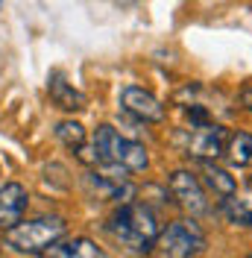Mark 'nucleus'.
Masks as SVG:
<instances>
[{"label": "nucleus", "instance_id": "f257e3e1", "mask_svg": "<svg viewBox=\"0 0 252 258\" xmlns=\"http://www.w3.org/2000/svg\"><path fill=\"white\" fill-rule=\"evenodd\" d=\"M158 217L147 203H126L123 209H117L109 220V235L120 243L123 249L144 255L153 249L158 238Z\"/></svg>", "mask_w": 252, "mask_h": 258}, {"label": "nucleus", "instance_id": "f03ea898", "mask_svg": "<svg viewBox=\"0 0 252 258\" xmlns=\"http://www.w3.org/2000/svg\"><path fill=\"white\" fill-rule=\"evenodd\" d=\"M68 232V223H65L59 214H44V217H35V220H21L12 229H6V243L9 249L15 252H24V255H41L47 252L53 243Z\"/></svg>", "mask_w": 252, "mask_h": 258}, {"label": "nucleus", "instance_id": "7ed1b4c3", "mask_svg": "<svg viewBox=\"0 0 252 258\" xmlns=\"http://www.w3.org/2000/svg\"><path fill=\"white\" fill-rule=\"evenodd\" d=\"M94 153L100 161H109V164H117L129 173H138V170H147L150 164V156H147V147L132 141V138H123L117 129H111L109 123L97 129L94 135Z\"/></svg>", "mask_w": 252, "mask_h": 258}, {"label": "nucleus", "instance_id": "20e7f679", "mask_svg": "<svg viewBox=\"0 0 252 258\" xmlns=\"http://www.w3.org/2000/svg\"><path fill=\"white\" fill-rule=\"evenodd\" d=\"M153 246H158L164 258H197L205 249V235L191 217H179L158 232Z\"/></svg>", "mask_w": 252, "mask_h": 258}, {"label": "nucleus", "instance_id": "39448f33", "mask_svg": "<svg viewBox=\"0 0 252 258\" xmlns=\"http://www.w3.org/2000/svg\"><path fill=\"white\" fill-rule=\"evenodd\" d=\"M226 141H229V135H226L223 126H217V123H203V126H191L182 150H185V156H191V159L208 161V159L223 156Z\"/></svg>", "mask_w": 252, "mask_h": 258}, {"label": "nucleus", "instance_id": "423d86ee", "mask_svg": "<svg viewBox=\"0 0 252 258\" xmlns=\"http://www.w3.org/2000/svg\"><path fill=\"white\" fill-rule=\"evenodd\" d=\"M170 194L173 200L185 211H191L194 217L208 211V200H205V188L200 185V179L191 170H173L170 173Z\"/></svg>", "mask_w": 252, "mask_h": 258}, {"label": "nucleus", "instance_id": "0eeeda50", "mask_svg": "<svg viewBox=\"0 0 252 258\" xmlns=\"http://www.w3.org/2000/svg\"><path fill=\"white\" fill-rule=\"evenodd\" d=\"M120 106L132 117L144 120V123L164 120V106L158 103V97L150 94V91H144V88H138V85H126L123 91H120Z\"/></svg>", "mask_w": 252, "mask_h": 258}, {"label": "nucleus", "instance_id": "6e6552de", "mask_svg": "<svg viewBox=\"0 0 252 258\" xmlns=\"http://www.w3.org/2000/svg\"><path fill=\"white\" fill-rule=\"evenodd\" d=\"M27 203H30V194H27L24 185L9 182V185L0 188V229H3V232L24 220Z\"/></svg>", "mask_w": 252, "mask_h": 258}, {"label": "nucleus", "instance_id": "1a4fd4ad", "mask_svg": "<svg viewBox=\"0 0 252 258\" xmlns=\"http://www.w3.org/2000/svg\"><path fill=\"white\" fill-rule=\"evenodd\" d=\"M47 91H50V100H53L59 109H65V112H79V109H85V94L77 91V88L65 80L59 71H56V74H50Z\"/></svg>", "mask_w": 252, "mask_h": 258}, {"label": "nucleus", "instance_id": "9d476101", "mask_svg": "<svg viewBox=\"0 0 252 258\" xmlns=\"http://www.w3.org/2000/svg\"><path fill=\"white\" fill-rule=\"evenodd\" d=\"M41 258H106L103 246H97L91 238H71V241H56Z\"/></svg>", "mask_w": 252, "mask_h": 258}, {"label": "nucleus", "instance_id": "9b49d317", "mask_svg": "<svg viewBox=\"0 0 252 258\" xmlns=\"http://www.w3.org/2000/svg\"><path fill=\"white\" fill-rule=\"evenodd\" d=\"M203 182L214 191V197H220V203L223 200H229V197H235V188H237V182L223 167H214L211 161H203Z\"/></svg>", "mask_w": 252, "mask_h": 258}, {"label": "nucleus", "instance_id": "f8f14e48", "mask_svg": "<svg viewBox=\"0 0 252 258\" xmlns=\"http://www.w3.org/2000/svg\"><path fill=\"white\" fill-rule=\"evenodd\" d=\"M56 138H59L68 150L79 153V150L85 147V129H82V123H77V120H62V123L56 126Z\"/></svg>", "mask_w": 252, "mask_h": 258}, {"label": "nucleus", "instance_id": "ddd939ff", "mask_svg": "<svg viewBox=\"0 0 252 258\" xmlns=\"http://www.w3.org/2000/svg\"><path fill=\"white\" fill-rule=\"evenodd\" d=\"M223 153H226V156H229V161H232V164H237V167L252 164V138H249V135H235Z\"/></svg>", "mask_w": 252, "mask_h": 258}, {"label": "nucleus", "instance_id": "4468645a", "mask_svg": "<svg viewBox=\"0 0 252 258\" xmlns=\"http://www.w3.org/2000/svg\"><path fill=\"white\" fill-rule=\"evenodd\" d=\"M220 209L235 226H249L252 229V209L246 206V203H240V200H235V197H229V200H223L220 203Z\"/></svg>", "mask_w": 252, "mask_h": 258}, {"label": "nucleus", "instance_id": "2eb2a0df", "mask_svg": "<svg viewBox=\"0 0 252 258\" xmlns=\"http://www.w3.org/2000/svg\"><path fill=\"white\" fill-rule=\"evenodd\" d=\"M185 114H188V120L194 126H203V123H211L208 120V112H205L203 106H185Z\"/></svg>", "mask_w": 252, "mask_h": 258}, {"label": "nucleus", "instance_id": "dca6fc26", "mask_svg": "<svg viewBox=\"0 0 252 258\" xmlns=\"http://www.w3.org/2000/svg\"><path fill=\"white\" fill-rule=\"evenodd\" d=\"M240 100H243V106H246V109H252V85L243 91V94H240Z\"/></svg>", "mask_w": 252, "mask_h": 258}, {"label": "nucleus", "instance_id": "f3484780", "mask_svg": "<svg viewBox=\"0 0 252 258\" xmlns=\"http://www.w3.org/2000/svg\"><path fill=\"white\" fill-rule=\"evenodd\" d=\"M246 185H249V191H252V176H249V179H246Z\"/></svg>", "mask_w": 252, "mask_h": 258}, {"label": "nucleus", "instance_id": "a211bd4d", "mask_svg": "<svg viewBox=\"0 0 252 258\" xmlns=\"http://www.w3.org/2000/svg\"><path fill=\"white\" fill-rule=\"evenodd\" d=\"M249 258H252V255H249Z\"/></svg>", "mask_w": 252, "mask_h": 258}]
</instances>
